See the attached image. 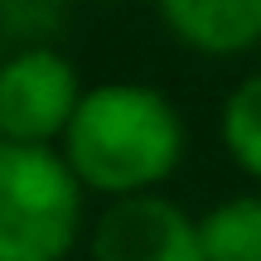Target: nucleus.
I'll use <instances>...</instances> for the list:
<instances>
[{"instance_id":"1","label":"nucleus","mask_w":261,"mask_h":261,"mask_svg":"<svg viewBox=\"0 0 261 261\" xmlns=\"http://www.w3.org/2000/svg\"><path fill=\"white\" fill-rule=\"evenodd\" d=\"M184 160V116L145 83H102L83 92L63 130V165L97 194L136 198Z\"/></svg>"},{"instance_id":"2","label":"nucleus","mask_w":261,"mask_h":261,"mask_svg":"<svg viewBox=\"0 0 261 261\" xmlns=\"http://www.w3.org/2000/svg\"><path fill=\"white\" fill-rule=\"evenodd\" d=\"M83 232V184L54 145L0 140V261H63Z\"/></svg>"},{"instance_id":"3","label":"nucleus","mask_w":261,"mask_h":261,"mask_svg":"<svg viewBox=\"0 0 261 261\" xmlns=\"http://www.w3.org/2000/svg\"><path fill=\"white\" fill-rule=\"evenodd\" d=\"M83 102L73 58L48 44H24L0 58V136L5 145H48Z\"/></svg>"},{"instance_id":"4","label":"nucleus","mask_w":261,"mask_h":261,"mask_svg":"<svg viewBox=\"0 0 261 261\" xmlns=\"http://www.w3.org/2000/svg\"><path fill=\"white\" fill-rule=\"evenodd\" d=\"M92 261H203L198 223L160 194L116 198L92 227Z\"/></svg>"},{"instance_id":"5","label":"nucleus","mask_w":261,"mask_h":261,"mask_svg":"<svg viewBox=\"0 0 261 261\" xmlns=\"http://www.w3.org/2000/svg\"><path fill=\"white\" fill-rule=\"evenodd\" d=\"M160 19L194 54L232 58L261 44V0H169Z\"/></svg>"},{"instance_id":"6","label":"nucleus","mask_w":261,"mask_h":261,"mask_svg":"<svg viewBox=\"0 0 261 261\" xmlns=\"http://www.w3.org/2000/svg\"><path fill=\"white\" fill-rule=\"evenodd\" d=\"M203 261H261V198L242 194L198 218Z\"/></svg>"},{"instance_id":"7","label":"nucleus","mask_w":261,"mask_h":261,"mask_svg":"<svg viewBox=\"0 0 261 261\" xmlns=\"http://www.w3.org/2000/svg\"><path fill=\"white\" fill-rule=\"evenodd\" d=\"M223 145L237 169L261 179V73L242 77L223 102Z\"/></svg>"}]
</instances>
